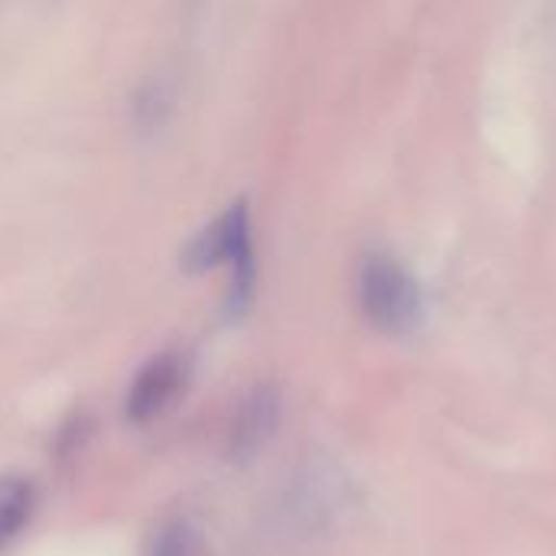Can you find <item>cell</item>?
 I'll return each instance as SVG.
<instances>
[{
  "mask_svg": "<svg viewBox=\"0 0 556 556\" xmlns=\"http://www.w3.org/2000/svg\"><path fill=\"white\" fill-rule=\"evenodd\" d=\"M182 267L189 274H205L215 267H225L231 277L228 287V313L241 316L251 300H254V283H257V264H254V241H251V212L248 202L228 205L208 228H202L186 254Z\"/></svg>",
  "mask_w": 556,
  "mask_h": 556,
  "instance_id": "cell-1",
  "label": "cell"
},
{
  "mask_svg": "<svg viewBox=\"0 0 556 556\" xmlns=\"http://www.w3.org/2000/svg\"><path fill=\"white\" fill-rule=\"evenodd\" d=\"M358 306L375 329L407 336L424 319V290L407 264L394 254L375 251L358 270Z\"/></svg>",
  "mask_w": 556,
  "mask_h": 556,
  "instance_id": "cell-2",
  "label": "cell"
},
{
  "mask_svg": "<svg viewBox=\"0 0 556 556\" xmlns=\"http://www.w3.org/2000/svg\"><path fill=\"white\" fill-rule=\"evenodd\" d=\"M189 381V362L179 352H163L156 358H150L130 391H127V420L130 424H150L156 417H163L186 391Z\"/></svg>",
  "mask_w": 556,
  "mask_h": 556,
  "instance_id": "cell-3",
  "label": "cell"
},
{
  "mask_svg": "<svg viewBox=\"0 0 556 556\" xmlns=\"http://www.w3.org/2000/svg\"><path fill=\"white\" fill-rule=\"evenodd\" d=\"M280 417V397L274 388H257L251 391L238 414H235V427H231V446L235 453H254L257 446L267 443V437L274 433Z\"/></svg>",
  "mask_w": 556,
  "mask_h": 556,
  "instance_id": "cell-4",
  "label": "cell"
},
{
  "mask_svg": "<svg viewBox=\"0 0 556 556\" xmlns=\"http://www.w3.org/2000/svg\"><path fill=\"white\" fill-rule=\"evenodd\" d=\"M36 505L33 485L20 476H0V547H7L23 525L29 521Z\"/></svg>",
  "mask_w": 556,
  "mask_h": 556,
  "instance_id": "cell-5",
  "label": "cell"
},
{
  "mask_svg": "<svg viewBox=\"0 0 556 556\" xmlns=\"http://www.w3.org/2000/svg\"><path fill=\"white\" fill-rule=\"evenodd\" d=\"M147 556H195V534L186 521H166L150 544Z\"/></svg>",
  "mask_w": 556,
  "mask_h": 556,
  "instance_id": "cell-6",
  "label": "cell"
}]
</instances>
